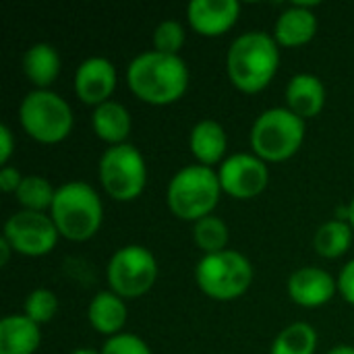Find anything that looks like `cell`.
<instances>
[{
  "mask_svg": "<svg viewBox=\"0 0 354 354\" xmlns=\"http://www.w3.org/2000/svg\"><path fill=\"white\" fill-rule=\"evenodd\" d=\"M15 195H17V201L23 205V209L46 214V209H52L56 189L50 185L48 178L37 176V174H29V176H23V183Z\"/></svg>",
  "mask_w": 354,
  "mask_h": 354,
  "instance_id": "cell-24",
  "label": "cell"
},
{
  "mask_svg": "<svg viewBox=\"0 0 354 354\" xmlns=\"http://www.w3.org/2000/svg\"><path fill=\"white\" fill-rule=\"evenodd\" d=\"M21 183H23V176H21V172L17 168L4 166L0 170V189L4 193H17V189L21 187Z\"/></svg>",
  "mask_w": 354,
  "mask_h": 354,
  "instance_id": "cell-30",
  "label": "cell"
},
{
  "mask_svg": "<svg viewBox=\"0 0 354 354\" xmlns=\"http://www.w3.org/2000/svg\"><path fill=\"white\" fill-rule=\"evenodd\" d=\"M23 71L37 89H48L60 73V56L56 48L44 41L27 48L23 54Z\"/></svg>",
  "mask_w": 354,
  "mask_h": 354,
  "instance_id": "cell-21",
  "label": "cell"
},
{
  "mask_svg": "<svg viewBox=\"0 0 354 354\" xmlns=\"http://www.w3.org/2000/svg\"><path fill=\"white\" fill-rule=\"evenodd\" d=\"M286 102L288 110H292L303 120L313 118L324 110L326 87L319 77L311 73H299L286 85Z\"/></svg>",
  "mask_w": 354,
  "mask_h": 354,
  "instance_id": "cell-16",
  "label": "cell"
},
{
  "mask_svg": "<svg viewBox=\"0 0 354 354\" xmlns=\"http://www.w3.org/2000/svg\"><path fill=\"white\" fill-rule=\"evenodd\" d=\"M315 348H317L315 328L305 322H297L276 336L270 354H315Z\"/></svg>",
  "mask_w": 354,
  "mask_h": 354,
  "instance_id": "cell-23",
  "label": "cell"
},
{
  "mask_svg": "<svg viewBox=\"0 0 354 354\" xmlns=\"http://www.w3.org/2000/svg\"><path fill=\"white\" fill-rule=\"evenodd\" d=\"M129 89L143 102L166 106L183 97L189 87V68L180 56L143 52L127 68Z\"/></svg>",
  "mask_w": 354,
  "mask_h": 354,
  "instance_id": "cell-1",
  "label": "cell"
},
{
  "mask_svg": "<svg viewBox=\"0 0 354 354\" xmlns=\"http://www.w3.org/2000/svg\"><path fill=\"white\" fill-rule=\"evenodd\" d=\"M50 218L54 220L60 236L73 243H83L100 230L104 205L91 185L71 180L56 189Z\"/></svg>",
  "mask_w": 354,
  "mask_h": 354,
  "instance_id": "cell-3",
  "label": "cell"
},
{
  "mask_svg": "<svg viewBox=\"0 0 354 354\" xmlns=\"http://www.w3.org/2000/svg\"><path fill=\"white\" fill-rule=\"evenodd\" d=\"M189 147L197 162L201 166H214L218 164L228 147V137L226 131L220 122L216 120H199L189 137Z\"/></svg>",
  "mask_w": 354,
  "mask_h": 354,
  "instance_id": "cell-20",
  "label": "cell"
},
{
  "mask_svg": "<svg viewBox=\"0 0 354 354\" xmlns=\"http://www.w3.org/2000/svg\"><path fill=\"white\" fill-rule=\"evenodd\" d=\"M23 309H25V315L31 322L41 326V324H48V322L54 319V315L58 311V299L48 288H35V290H31L27 295Z\"/></svg>",
  "mask_w": 354,
  "mask_h": 354,
  "instance_id": "cell-26",
  "label": "cell"
},
{
  "mask_svg": "<svg viewBox=\"0 0 354 354\" xmlns=\"http://www.w3.org/2000/svg\"><path fill=\"white\" fill-rule=\"evenodd\" d=\"M183 44H185V27L178 21L166 19L156 27V31H153V50L156 52L178 56Z\"/></svg>",
  "mask_w": 354,
  "mask_h": 354,
  "instance_id": "cell-27",
  "label": "cell"
},
{
  "mask_svg": "<svg viewBox=\"0 0 354 354\" xmlns=\"http://www.w3.org/2000/svg\"><path fill=\"white\" fill-rule=\"evenodd\" d=\"M39 326L23 315H6L0 322V354H33L39 348Z\"/></svg>",
  "mask_w": 354,
  "mask_h": 354,
  "instance_id": "cell-17",
  "label": "cell"
},
{
  "mask_svg": "<svg viewBox=\"0 0 354 354\" xmlns=\"http://www.w3.org/2000/svg\"><path fill=\"white\" fill-rule=\"evenodd\" d=\"M23 131L39 143H60L73 129V110L50 89L29 91L19 106Z\"/></svg>",
  "mask_w": 354,
  "mask_h": 354,
  "instance_id": "cell-7",
  "label": "cell"
},
{
  "mask_svg": "<svg viewBox=\"0 0 354 354\" xmlns=\"http://www.w3.org/2000/svg\"><path fill=\"white\" fill-rule=\"evenodd\" d=\"M305 139V120L288 108H270L257 116L251 129V147L263 162L292 158Z\"/></svg>",
  "mask_w": 354,
  "mask_h": 354,
  "instance_id": "cell-5",
  "label": "cell"
},
{
  "mask_svg": "<svg viewBox=\"0 0 354 354\" xmlns=\"http://www.w3.org/2000/svg\"><path fill=\"white\" fill-rule=\"evenodd\" d=\"M100 354H151V351L139 336L120 332L106 340Z\"/></svg>",
  "mask_w": 354,
  "mask_h": 354,
  "instance_id": "cell-28",
  "label": "cell"
},
{
  "mask_svg": "<svg viewBox=\"0 0 354 354\" xmlns=\"http://www.w3.org/2000/svg\"><path fill=\"white\" fill-rule=\"evenodd\" d=\"M195 280L203 295L216 301H234L243 297L253 282L251 261L232 249L203 255L195 268Z\"/></svg>",
  "mask_w": 354,
  "mask_h": 354,
  "instance_id": "cell-6",
  "label": "cell"
},
{
  "mask_svg": "<svg viewBox=\"0 0 354 354\" xmlns=\"http://www.w3.org/2000/svg\"><path fill=\"white\" fill-rule=\"evenodd\" d=\"M100 183L116 201L137 199L147 183V166L141 151L131 145H110L100 158Z\"/></svg>",
  "mask_w": 354,
  "mask_h": 354,
  "instance_id": "cell-8",
  "label": "cell"
},
{
  "mask_svg": "<svg viewBox=\"0 0 354 354\" xmlns=\"http://www.w3.org/2000/svg\"><path fill=\"white\" fill-rule=\"evenodd\" d=\"M313 4L297 2L282 10L274 27V39L278 46L297 48L311 41L317 33V17L311 10Z\"/></svg>",
  "mask_w": 354,
  "mask_h": 354,
  "instance_id": "cell-15",
  "label": "cell"
},
{
  "mask_svg": "<svg viewBox=\"0 0 354 354\" xmlns=\"http://www.w3.org/2000/svg\"><path fill=\"white\" fill-rule=\"evenodd\" d=\"M222 191L234 199H253L261 195L270 180L266 162L253 153H232L218 170Z\"/></svg>",
  "mask_w": 354,
  "mask_h": 354,
  "instance_id": "cell-11",
  "label": "cell"
},
{
  "mask_svg": "<svg viewBox=\"0 0 354 354\" xmlns=\"http://www.w3.org/2000/svg\"><path fill=\"white\" fill-rule=\"evenodd\" d=\"M10 251H12V247L8 245V241L2 236L0 239V266H6L8 263V259H10Z\"/></svg>",
  "mask_w": 354,
  "mask_h": 354,
  "instance_id": "cell-32",
  "label": "cell"
},
{
  "mask_svg": "<svg viewBox=\"0 0 354 354\" xmlns=\"http://www.w3.org/2000/svg\"><path fill=\"white\" fill-rule=\"evenodd\" d=\"M353 226L346 220H330L319 226L313 239V247L322 257L336 259L344 255L353 243Z\"/></svg>",
  "mask_w": 354,
  "mask_h": 354,
  "instance_id": "cell-22",
  "label": "cell"
},
{
  "mask_svg": "<svg viewBox=\"0 0 354 354\" xmlns=\"http://www.w3.org/2000/svg\"><path fill=\"white\" fill-rule=\"evenodd\" d=\"M338 290L344 297V301H348L351 305H354V259H351L342 268V272L338 276Z\"/></svg>",
  "mask_w": 354,
  "mask_h": 354,
  "instance_id": "cell-29",
  "label": "cell"
},
{
  "mask_svg": "<svg viewBox=\"0 0 354 354\" xmlns=\"http://www.w3.org/2000/svg\"><path fill=\"white\" fill-rule=\"evenodd\" d=\"M110 290L120 299H137L151 290L158 278V261L153 253L141 245L118 249L106 270Z\"/></svg>",
  "mask_w": 354,
  "mask_h": 354,
  "instance_id": "cell-9",
  "label": "cell"
},
{
  "mask_svg": "<svg viewBox=\"0 0 354 354\" xmlns=\"http://www.w3.org/2000/svg\"><path fill=\"white\" fill-rule=\"evenodd\" d=\"M239 15L241 4L236 0H193L187 8L191 27L205 37L226 33L236 23Z\"/></svg>",
  "mask_w": 354,
  "mask_h": 354,
  "instance_id": "cell-13",
  "label": "cell"
},
{
  "mask_svg": "<svg viewBox=\"0 0 354 354\" xmlns=\"http://www.w3.org/2000/svg\"><path fill=\"white\" fill-rule=\"evenodd\" d=\"M228 239V226L218 216H205L193 226V241L205 255L226 251Z\"/></svg>",
  "mask_w": 354,
  "mask_h": 354,
  "instance_id": "cell-25",
  "label": "cell"
},
{
  "mask_svg": "<svg viewBox=\"0 0 354 354\" xmlns=\"http://www.w3.org/2000/svg\"><path fill=\"white\" fill-rule=\"evenodd\" d=\"M116 89V68L104 56H91L77 66L75 93L89 106H100L110 100Z\"/></svg>",
  "mask_w": 354,
  "mask_h": 354,
  "instance_id": "cell-12",
  "label": "cell"
},
{
  "mask_svg": "<svg viewBox=\"0 0 354 354\" xmlns=\"http://www.w3.org/2000/svg\"><path fill=\"white\" fill-rule=\"evenodd\" d=\"M2 236L8 241L15 253L25 257L48 255L58 241V228L54 220L41 212L21 209L4 222Z\"/></svg>",
  "mask_w": 354,
  "mask_h": 354,
  "instance_id": "cell-10",
  "label": "cell"
},
{
  "mask_svg": "<svg viewBox=\"0 0 354 354\" xmlns=\"http://www.w3.org/2000/svg\"><path fill=\"white\" fill-rule=\"evenodd\" d=\"M73 354H100V353H95V351H91V348H81V351H75Z\"/></svg>",
  "mask_w": 354,
  "mask_h": 354,
  "instance_id": "cell-35",
  "label": "cell"
},
{
  "mask_svg": "<svg viewBox=\"0 0 354 354\" xmlns=\"http://www.w3.org/2000/svg\"><path fill=\"white\" fill-rule=\"evenodd\" d=\"M15 151V139L6 124H0V162L2 166H8V160Z\"/></svg>",
  "mask_w": 354,
  "mask_h": 354,
  "instance_id": "cell-31",
  "label": "cell"
},
{
  "mask_svg": "<svg viewBox=\"0 0 354 354\" xmlns=\"http://www.w3.org/2000/svg\"><path fill=\"white\" fill-rule=\"evenodd\" d=\"M222 185L209 166L193 164L178 170L168 183L166 201L170 212L187 222H199L212 216L220 201Z\"/></svg>",
  "mask_w": 354,
  "mask_h": 354,
  "instance_id": "cell-4",
  "label": "cell"
},
{
  "mask_svg": "<svg viewBox=\"0 0 354 354\" xmlns=\"http://www.w3.org/2000/svg\"><path fill=\"white\" fill-rule=\"evenodd\" d=\"M91 124H93L95 135L110 145H122L133 129L129 110L120 102H114V100H108L95 106L91 114Z\"/></svg>",
  "mask_w": 354,
  "mask_h": 354,
  "instance_id": "cell-19",
  "label": "cell"
},
{
  "mask_svg": "<svg viewBox=\"0 0 354 354\" xmlns=\"http://www.w3.org/2000/svg\"><path fill=\"white\" fill-rule=\"evenodd\" d=\"M328 354H354V346H348V344H340L336 348H332Z\"/></svg>",
  "mask_w": 354,
  "mask_h": 354,
  "instance_id": "cell-33",
  "label": "cell"
},
{
  "mask_svg": "<svg viewBox=\"0 0 354 354\" xmlns=\"http://www.w3.org/2000/svg\"><path fill=\"white\" fill-rule=\"evenodd\" d=\"M338 288V280L322 268H301L288 278V295L301 307L326 305Z\"/></svg>",
  "mask_w": 354,
  "mask_h": 354,
  "instance_id": "cell-14",
  "label": "cell"
},
{
  "mask_svg": "<svg viewBox=\"0 0 354 354\" xmlns=\"http://www.w3.org/2000/svg\"><path fill=\"white\" fill-rule=\"evenodd\" d=\"M280 64V46L266 31L239 35L226 54V73L232 85L245 93H257L270 85Z\"/></svg>",
  "mask_w": 354,
  "mask_h": 354,
  "instance_id": "cell-2",
  "label": "cell"
},
{
  "mask_svg": "<svg viewBox=\"0 0 354 354\" xmlns=\"http://www.w3.org/2000/svg\"><path fill=\"white\" fill-rule=\"evenodd\" d=\"M348 224L353 226L354 230V197L353 201H351V205H348Z\"/></svg>",
  "mask_w": 354,
  "mask_h": 354,
  "instance_id": "cell-34",
  "label": "cell"
},
{
  "mask_svg": "<svg viewBox=\"0 0 354 354\" xmlns=\"http://www.w3.org/2000/svg\"><path fill=\"white\" fill-rule=\"evenodd\" d=\"M87 317H89L91 328L97 334L112 338V336L120 334V330L127 324V305L112 290H104L91 299L89 309H87Z\"/></svg>",
  "mask_w": 354,
  "mask_h": 354,
  "instance_id": "cell-18",
  "label": "cell"
}]
</instances>
